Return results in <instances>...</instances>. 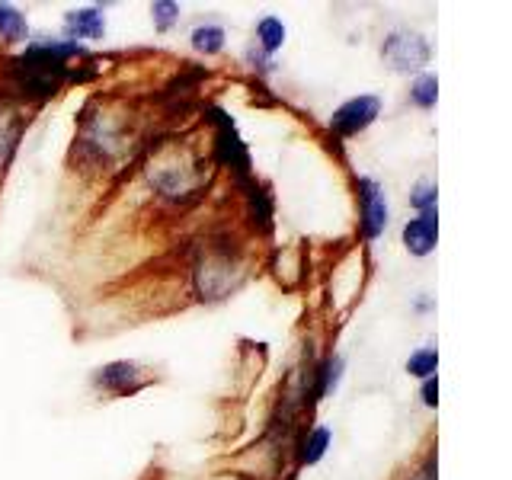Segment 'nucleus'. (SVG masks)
<instances>
[{"label":"nucleus","mask_w":512,"mask_h":480,"mask_svg":"<svg viewBox=\"0 0 512 480\" xmlns=\"http://www.w3.org/2000/svg\"><path fill=\"white\" fill-rule=\"evenodd\" d=\"M192 48L202 55H218L221 48H224V29L215 26V23H205V26H196L192 29Z\"/></svg>","instance_id":"10"},{"label":"nucleus","mask_w":512,"mask_h":480,"mask_svg":"<svg viewBox=\"0 0 512 480\" xmlns=\"http://www.w3.org/2000/svg\"><path fill=\"white\" fill-rule=\"evenodd\" d=\"M378 112H381V100H378V96H372V93L352 96V100H346L340 109L333 112L330 128L340 138H352V135L365 132V128L378 119Z\"/></svg>","instance_id":"2"},{"label":"nucleus","mask_w":512,"mask_h":480,"mask_svg":"<svg viewBox=\"0 0 512 480\" xmlns=\"http://www.w3.org/2000/svg\"><path fill=\"white\" fill-rule=\"evenodd\" d=\"M0 36H4L7 42L26 39V16L10 4H0Z\"/></svg>","instance_id":"11"},{"label":"nucleus","mask_w":512,"mask_h":480,"mask_svg":"<svg viewBox=\"0 0 512 480\" xmlns=\"http://www.w3.org/2000/svg\"><path fill=\"white\" fill-rule=\"evenodd\" d=\"M381 55L394 71H416V68H423V64H429L432 48L423 36H416V32H391L381 45Z\"/></svg>","instance_id":"1"},{"label":"nucleus","mask_w":512,"mask_h":480,"mask_svg":"<svg viewBox=\"0 0 512 480\" xmlns=\"http://www.w3.org/2000/svg\"><path fill=\"white\" fill-rule=\"evenodd\" d=\"M436 100H439V80L432 74H420L410 87V103L420 106V109H432Z\"/></svg>","instance_id":"12"},{"label":"nucleus","mask_w":512,"mask_h":480,"mask_svg":"<svg viewBox=\"0 0 512 480\" xmlns=\"http://www.w3.org/2000/svg\"><path fill=\"white\" fill-rule=\"evenodd\" d=\"M410 205L416 208V212H436V186L432 183H420L413 189V196H410Z\"/></svg>","instance_id":"15"},{"label":"nucleus","mask_w":512,"mask_h":480,"mask_svg":"<svg viewBox=\"0 0 512 480\" xmlns=\"http://www.w3.org/2000/svg\"><path fill=\"white\" fill-rule=\"evenodd\" d=\"M64 32H68L71 39H100L106 32V16L96 7L71 10L68 16H64Z\"/></svg>","instance_id":"7"},{"label":"nucleus","mask_w":512,"mask_h":480,"mask_svg":"<svg viewBox=\"0 0 512 480\" xmlns=\"http://www.w3.org/2000/svg\"><path fill=\"white\" fill-rule=\"evenodd\" d=\"M154 13V26L160 32H167L176 20H180V4H170V0H160V4H151Z\"/></svg>","instance_id":"14"},{"label":"nucleus","mask_w":512,"mask_h":480,"mask_svg":"<svg viewBox=\"0 0 512 480\" xmlns=\"http://www.w3.org/2000/svg\"><path fill=\"white\" fill-rule=\"evenodd\" d=\"M413 480H436V455H429L426 464H423V471L416 474Z\"/></svg>","instance_id":"17"},{"label":"nucleus","mask_w":512,"mask_h":480,"mask_svg":"<svg viewBox=\"0 0 512 480\" xmlns=\"http://www.w3.org/2000/svg\"><path fill=\"white\" fill-rule=\"evenodd\" d=\"M436 365H439L436 346H423V349H416L413 356L407 359V372L426 381V378H436Z\"/></svg>","instance_id":"13"},{"label":"nucleus","mask_w":512,"mask_h":480,"mask_svg":"<svg viewBox=\"0 0 512 480\" xmlns=\"http://www.w3.org/2000/svg\"><path fill=\"white\" fill-rule=\"evenodd\" d=\"M93 384L109 394H135L148 384V375L135 362H109L93 375Z\"/></svg>","instance_id":"5"},{"label":"nucleus","mask_w":512,"mask_h":480,"mask_svg":"<svg viewBox=\"0 0 512 480\" xmlns=\"http://www.w3.org/2000/svg\"><path fill=\"white\" fill-rule=\"evenodd\" d=\"M359 202H362V234L368 240L381 237V231L388 228V199H384V189L362 176L359 180Z\"/></svg>","instance_id":"4"},{"label":"nucleus","mask_w":512,"mask_h":480,"mask_svg":"<svg viewBox=\"0 0 512 480\" xmlns=\"http://www.w3.org/2000/svg\"><path fill=\"white\" fill-rule=\"evenodd\" d=\"M436 237H439L436 212H423L420 218H410L404 228V244L413 256H429L436 250Z\"/></svg>","instance_id":"6"},{"label":"nucleus","mask_w":512,"mask_h":480,"mask_svg":"<svg viewBox=\"0 0 512 480\" xmlns=\"http://www.w3.org/2000/svg\"><path fill=\"white\" fill-rule=\"evenodd\" d=\"M256 39H260V48L266 55H276L285 45V23L279 16H263V20L256 23Z\"/></svg>","instance_id":"8"},{"label":"nucleus","mask_w":512,"mask_h":480,"mask_svg":"<svg viewBox=\"0 0 512 480\" xmlns=\"http://www.w3.org/2000/svg\"><path fill=\"white\" fill-rule=\"evenodd\" d=\"M327 448H330V429L327 426H314L308 436H304V442H301L298 461L301 464H317L320 458L327 455Z\"/></svg>","instance_id":"9"},{"label":"nucleus","mask_w":512,"mask_h":480,"mask_svg":"<svg viewBox=\"0 0 512 480\" xmlns=\"http://www.w3.org/2000/svg\"><path fill=\"white\" fill-rule=\"evenodd\" d=\"M423 404L426 407H436L439 404V381L436 378H426L423 381Z\"/></svg>","instance_id":"16"},{"label":"nucleus","mask_w":512,"mask_h":480,"mask_svg":"<svg viewBox=\"0 0 512 480\" xmlns=\"http://www.w3.org/2000/svg\"><path fill=\"white\" fill-rule=\"evenodd\" d=\"M212 119L218 122V160H221L224 167H231L240 176V180H247L250 157H247L244 141H240L237 132H234V122L224 116L221 109H212Z\"/></svg>","instance_id":"3"}]
</instances>
